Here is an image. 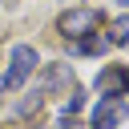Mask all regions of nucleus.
<instances>
[{"label":"nucleus","instance_id":"f257e3e1","mask_svg":"<svg viewBox=\"0 0 129 129\" xmlns=\"http://www.w3.org/2000/svg\"><path fill=\"white\" fill-rule=\"evenodd\" d=\"M93 28H97V12H93V8H69V12L56 16V32H60L64 40H81V36H89Z\"/></svg>","mask_w":129,"mask_h":129},{"label":"nucleus","instance_id":"f03ea898","mask_svg":"<svg viewBox=\"0 0 129 129\" xmlns=\"http://www.w3.org/2000/svg\"><path fill=\"white\" fill-rule=\"evenodd\" d=\"M32 69H36V48H32V44H16V48H12V64H8V73H4V89H20V85L32 77Z\"/></svg>","mask_w":129,"mask_h":129},{"label":"nucleus","instance_id":"7ed1b4c3","mask_svg":"<svg viewBox=\"0 0 129 129\" xmlns=\"http://www.w3.org/2000/svg\"><path fill=\"white\" fill-rule=\"evenodd\" d=\"M125 113H129V105L121 97H101V105L93 113V129H113V125L125 121Z\"/></svg>","mask_w":129,"mask_h":129},{"label":"nucleus","instance_id":"20e7f679","mask_svg":"<svg viewBox=\"0 0 129 129\" xmlns=\"http://www.w3.org/2000/svg\"><path fill=\"white\" fill-rule=\"evenodd\" d=\"M97 89H101L105 97H121V93L129 89V73H125V69H105V73L97 77Z\"/></svg>","mask_w":129,"mask_h":129},{"label":"nucleus","instance_id":"39448f33","mask_svg":"<svg viewBox=\"0 0 129 129\" xmlns=\"http://www.w3.org/2000/svg\"><path fill=\"white\" fill-rule=\"evenodd\" d=\"M64 85H73V69H69V64L44 69V89H40V93H56V89H64Z\"/></svg>","mask_w":129,"mask_h":129},{"label":"nucleus","instance_id":"423d86ee","mask_svg":"<svg viewBox=\"0 0 129 129\" xmlns=\"http://www.w3.org/2000/svg\"><path fill=\"white\" fill-rule=\"evenodd\" d=\"M40 105H44V93H40V89H36V93H24V101L16 105V117H20V121H28V117H36V113H40Z\"/></svg>","mask_w":129,"mask_h":129},{"label":"nucleus","instance_id":"0eeeda50","mask_svg":"<svg viewBox=\"0 0 129 129\" xmlns=\"http://www.w3.org/2000/svg\"><path fill=\"white\" fill-rule=\"evenodd\" d=\"M105 36H109V44H129V16H117Z\"/></svg>","mask_w":129,"mask_h":129},{"label":"nucleus","instance_id":"6e6552de","mask_svg":"<svg viewBox=\"0 0 129 129\" xmlns=\"http://www.w3.org/2000/svg\"><path fill=\"white\" fill-rule=\"evenodd\" d=\"M60 129H81V125L73 121V113H60Z\"/></svg>","mask_w":129,"mask_h":129},{"label":"nucleus","instance_id":"1a4fd4ad","mask_svg":"<svg viewBox=\"0 0 129 129\" xmlns=\"http://www.w3.org/2000/svg\"><path fill=\"white\" fill-rule=\"evenodd\" d=\"M121 4H129V0H121Z\"/></svg>","mask_w":129,"mask_h":129}]
</instances>
